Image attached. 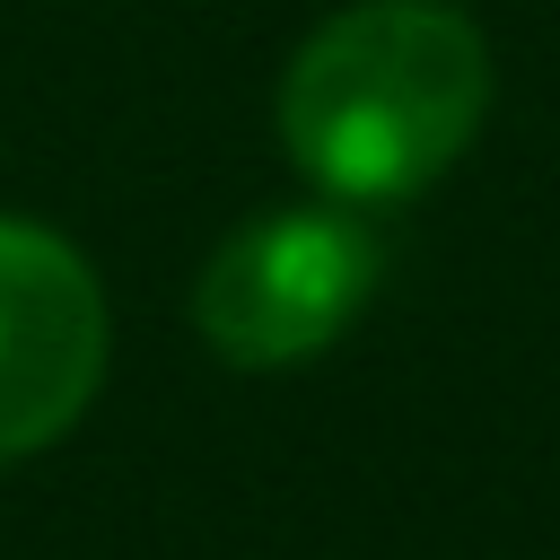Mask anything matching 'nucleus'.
<instances>
[{"label": "nucleus", "instance_id": "3", "mask_svg": "<svg viewBox=\"0 0 560 560\" xmlns=\"http://www.w3.org/2000/svg\"><path fill=\"white\" fill-rule=\"evenodd\" d=\"M105 385V289L88 254L0 210V464L44 455Z\"/></svg>", "mask_w": 560, "mask_h": 560}, {"label": "nucleus", "instance_id": "1", "mask_svg": "<svg viewBox=\"0 0 560 560\" xmlns=\"http://www.w3.org/2000/svg\"><path fill=\"white\" fill-rule=\"evenodd\" d=\"M490 114V52L446 0H359L280 79V140L332 201H411Z\"/></svg>", "mask_w": 560, "mask_h": 560}, {"label": "nucleus", "instance_id": "2", "mask_svg": "<svg viewBox=\"0 0 560 560\" xmlns=\"http://www.w3.org/2000/svg\"><path fill=\"white\" fill-rule=\"evenodd\" d=\"M385 271L359 210H271L210 245L192 280V324L228 368H298L350 332Z\"/></svg>", "mask_w": 560, "mask_h": 560}]
</instances>
